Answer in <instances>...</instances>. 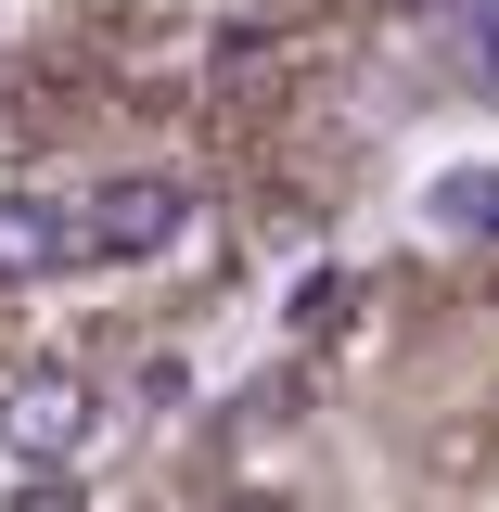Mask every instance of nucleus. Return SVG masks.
Wrapping results in <instances>:
<instances>
[{"label": "nucleus", "mask_w": 499, "mask_h": 512, "mask_svg": "<svg viewBox=\"0 0 499 512\" xmlns=\"http://www.w3.org/2000/svg\"><path fill=\"white\" fill-rule=\"evenodd\" d=\"M423 218L461 231V244H499V167H448V180L423 192Z\"/></svg>", "instance_id": "4"}, {"label": "nucleus", "mask_w": 499, "mask_h": 512, "mask_svg": "<svg viewBox=\"0 0 499 512\" xmlns=\"http://www.w3.org/2000/svg\"><path fill=\"white\" fill-rule=\"evenodd\" d=\"M180 231H192V192H180V180H154V167H128V180L77 192V244L103 256V269H141V256H167Z\"/></svg>", "instance_id": "1"}, {"label": "nucleus", "mask_w": 499, "mask_h": 512, "mask_svg": "<svg viewBox=\"0 0 499 512\" xmlns=\"http://www.w3.org/2000/svg\"><path fill=\"white\" fill-rule=\"evenodd\" d=\"M13 512H77V487H52V474H39V487H26Z\"/></svg>", "instance_id": "6"}, {"label": "nucleus", "mask_w": 499, "mask_h": 512, "mask_svg": "<svg viewBox=\"0 0 499 512\" xmlns=\"http://www.w3.org/2000/svg\"><path fill=\"white\" fill-rule=\"evenodd\" d=\"M77 205L64 192H0V282H52V269H77Z\"/></svg>", "instance_id": "3"}, {"label": "nucleus", "mask_w": 499, "mask_h": 512, "mask_svg": "<svg viewBox=\"0 0 499 512\" xmlns=\"http://www.w3.org/2000/svg\"><path fill=\"white\" fill-rule=\"evenodd\" d=\"M90 436H103V397L77 372H13L0 384V448L13 461H77Z\"/></svg>", "instance_id": "2"}, {"label": "nucleus", "mask_w": 499, "mask_h": 512, "mask_svg": "<svg viewBox=\"0 0 499 512\" xmlns=\"http://www.w3.org/2000/svg\"><path fill=\"white\" fill-rule=\"evenodd\" d=\"M448 77H474V90H499V26H461V39H448Z\"/></svg>", "instance_id": "5"}]
</instances>
